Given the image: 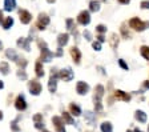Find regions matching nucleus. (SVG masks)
<instances>
[{"label":"nucleus","mask_w":149,"mask_h":132,"mask_svg":"<svg viewBox=\"0 0 149 132\" xmlns=\"http://www.w3.org/2000/svg\"><path fill=\"white\" fill-rule=\"evenodd\" d=\"M67 28H68L69 31H73L74 34H76V29H74V27H73V20H72V19L67 20Z\"/></svg>","instance_id":"obj_31"},{"label":"nucleus","mask_w":149,"mask_h":132,"mask_svg":"<svg viewBox=\"0 0 149 132\" xmlns=\"http://www.w3.org/2000/svg\"><path fill=\"white\" fill-rule=\"evenodd\" d=\"M1 20H3V12L0 11V23H1Z\"/></svg>","instance_id":"obj_44"},{"label":"nucleus","mask_w":149,"mask_h":132,"mask_svg":"<svg viewBox=\"0 0 149 132\" xmlns=\"http://www.w3.org/2000/svg\"><path fill=\"white\" fill-rule=\"evenodd\" d=\"M76 91H77L79 95H87L88 91H89V85L85 82H79L77 85H76Z\"/></svg>","instance_id":"obj_10"},{"label":"nucleus","mask_w":149,"mask_h":132,"mask_svg":"<svg viewBox=\"0 0 149 132\" xmlns=\"http://www.w3.org/2000/svg\"><path fill=\"white\" fill-rule=\"evenodd\" d=\"M0 119H3V113H1V111H0Z\"/></svg>","instance_id":"obj_48"},{"label":"nucleus","mask_w":149,"mask_h":132,"mask_svg":"<svg viewBox=\"0 0 149 132\" xmlns=\"http://www.w3.org/2000/svg\"><path fill=\"white\" fill-rule=\"evenodd\" d=\"M89 10L92 11V12H97V11L100 10L99 1H96V0H92V1L89 3Z\"/></svg>","instance_id":"obj_26"},{"label":"nucleus","mask_w":149,"mask_h":132,"mask_svg":"<svg viewBox=\"0 0 149 132\" xmlns=\"http://www.w3.org/2000/svg\"><path fill=\"white\" fill-rule=\"evenodd\" d=\"M134 132H143V131H140L139 128H136V129H134Z\"/></svg>","instance_id":"obj_47"},{"label":"nucleus","mask_w":149,"mask_h":132,"mask_svg":"<svg viewBox=\"0 0 149 132\" xmlns=\"http://www.w3.org/2000/svg\"><path fill=\"white\" fill-rule=\"evenodd\" d=\"M101 131L102 132H112L113 131V127H112V124L109 122H104L101 124Z\"/></svg>","instance_id":"obj_24"},{"label":"nucleus","mask_w":149,"mask_h":132,"mask_svg":"<svg viewBox=\"0 0 149 132\" xmlns=\"http://www.w3.org/2000/svg\"><path fill=\"white\" fill-rule=\"evenodd\" d=\"M111 45L113 48H116L118 45V38L116 34H112V36H111Z\"/></svg>","instance_id":"obj_29"},{"label":"nucleus","mask_w":149,"mask_h":132,"mask_svg":"<svg viewBox=\"0 0 149 132\" xmlns=\"http://www.w3.org/2000/svg\"><path fill=\"white\" fill-rule=\"evenodd\" d=\"M63 119L67 122V124H73V119L71 117V115L68 112H63Z\"/></svg>","instance_id":"obj_30"},{"label":"nucleus","mask_w":149,"mask_h":132,"mask_svg":"<svg viewBox=\"0 0 149 132\" xmlns=\"http://www.w3.org/2000/svg\"><path fill=\"white\" fill-rule=\"evenodd\" d=\"M56 79H57V73L53 72V69H52L49 82H48V89H49V92H52V94L56 92V88H57V82H56Z\"/></svg>","instance_id":"obj_8"},{"label":"nucleus","mask_w":149,"mask_h":132,"mask_svg":"<svg viewBox=\"0 0 149 132\" xmlns=\"http://www.w3.org/2000/svg\"><path fill=\"white\" fill-rule=\"evenodd\" d=\"M17 76L20 79H23V80H25V79H27V73H25L24 71H17Z\"/></svg>","instance_id":"obj_38"},{"label":"nucleus","mask_w":149,"mask_h":132,"mask_svg":"<svg viewBox=\"0 0 149 132\" xmlns=\"http://www.w3.org/2000/svg\"><path fill=\"white\" fill-rule=\"evenodd\" d=\"M129 27L130 28H133L134 31H144V29L149 28V22H143V20H140L139 17H133V19L129 20Z\"/></svg>","instance_id":"obj_2"},{"label":"nucleus","mask_w":149,"mask_h":132,"mask_svg":"<svg viewBox=\"0 0 149 132\" xmlns=\"http://www.w3.org/2000/svg\"><path fill=\"white\" fill-rule=\"evenodd\" d=\"M127 132H132V131H127Z\"/></svg>","instance_id":"obj_50"},{"label":"nucleus","mask_w":149,"mask_h":132,"mask_svg":"<svg viewBox=\"0 0 149 132\" xmlns=\"http://www.w3.org/2000/svg\"><path fill=\"white\" fill-rule=\"evenodd\" d=\"M36 75H37V78H43L44 76V68H43V64H41L40 61L36 63Z\"/></svg>","instance_id":"obj_23"},{"label":"nucleus","mask_w":149,"mask_h":132,"mask_svg":"<svg viewBox=\"0 0 149 132\" xmlns=\"http://www.w3.org/2000/svg\"><path fill=\"white\" fill-rule=\"evenodd\" d=\"M69 40V35L68 34H60L59 38H57V43H59V47H64L68 44Z\"/></svg>","instance_id":"obj_17"},{"label":"nucleus","mask_w":149,"mask_h":132,"mask_svg":"<svg viewBox=\"0 0 149 132\" xmlns=\"http://www.w3.org/2000/svg\"><path fill=\"white\" fill-rule=\"evenodd\" d=\"M29 41H31L29 38H20L17 40V45L25 51H29Z\"/></svg>","instance_id":"obj_14"},{"label":"nucleus","mask_w":149,"mask_h":132,"mask_svg":"<svg viewBox=\"0 0 149 132\" xmlns=\"http://www.w3.org/2000/svg\"><path fill=\"white\" fill-rule=\"evenodd\" d=\"M6 55L7 57H8L9 60H12V61H17V54H16V51L15 50H7L6 51Z\"/></svg>","instance_id":"obj_21"},{"label":"nucleus","mask_w":149,"mask_h":132,"mask_svg":"<svg viewBox=\"0 0 149 132\" xmlns=\"http://www.w3.org/2000/svg\"><path fill=\"white\" fill-rule=\"evenodd\" d=\"M57 78L64 80V82H71L73 79V72H72L71 68H65V69H61L59 73H57Z\"/></svg>","instance_id":"obj_5"},{"label":"nucleus","mask_w":149,"mask_h":132,"mask_svg":"<svg viewBox=\"0 0 149 132\" xmlns=\"http://www.w3.org/2000/svg\"><path fill=\"white\" fill-rule=\"evenodd\" d=\"M144 88H145V89H149V80L144 82Z\"/></svg>","instance_id":"obj_42"},{"label":"nucleus","mask_w":149,"mask_h":132,"mask_svg":"<svg viewBox=\"0 0 149 132\" xmlns=\"http://www.w3.org/2000/svg\"><path fill=\"white\" fill-rule=\"evenodd\" d=\"M15 107L17 108L19 111H24L25 108H27V103H25V99L23 95H19L17 99H16L15 101Z\"/></svg>","instance_id":"obj_11"},{"label":"nucleus","mask_w":149,"mask_h":132,"mask_svg":"<svg viewBox=\"0 0 149 132\" xmlns=\"http://www.w3.org/2000/svg\"><path fill=\"white\" fill-rule=\"evenodd\" d=\"M39 47H40V51H41V57L40 60L41 61H45V63H48V61H51L53 57V54L51 52L48 48H47V43L43 40H39Z\"/></svg>","instance_id":"obj_3"},{"label":"nucleus","mask_w":149,"mask_h":132,"mask_svg":"<svg viewBox=\"0 0 149 132\" xmlns=\"http://www.w3.org/2000/svg\"><path fill=\"white\" fill-rule=\"evenodd\" d=\"M77 23L81 25H88L91 23V15L88 11H81L77 16Z\"/></svg>","instance_id":"obj_6"},{"label":"nucleus","mask_w":149,"mask_h":132,"mask_svg":"<svg viewBox=\"0 0 149 132\" xmlns=\"http://www.w3.org/2000/svg\"><path fill=\"white\" fill-rule=\"evenodd\" d=\"M92 47H93V50L100 51V50H101V41H93Z\"/></svg>","instance_id":"obj_34"},{"label":"nucleus","mask_w":149,"mask_h":132,"mask_svg":"<svg viewBox=\"0 0 149 132\" xmlns=\"http://www.w3.org/2000/svg\"><path fill=\"white\" fill-rule=\"evenodd\" d=\"M118 1H120L121 4H129L130 0H118Z\"/></svg>","instance_id":"obj_43"},{"label":"nucleus","mask_w":149,"mask_h":132,"mask_svg":"<svg viewBox=\"0 0 149 132\" xmlns=\"http://www.w3.org/2000/svg\"><path fill=\"white\" fill-rule=\"evenodd\" d=\"M13 25V19L12 17H6V20L3 22V28L4 29H9Z\"/></svg>","instance_id":"obj_27"},{"label":"nucleus","mask_w":149,"mask_h":132,"mask_svg":"<svg viewBox=\"0 0 149 132\" xmlns=\"http://www.w3.org/2000/svg\"><path fill=\"white\" fill-rule=\"evenodd\" d=\"M47 1H48V3H55L56 0H47Z\"/></svg>","instance_id":"obj_46"},{"label":"nucleus","mask_w":149,"mask_h":132,"mask_svg":"<svg viewBox=\"0 0 149 132\" xmlns=\"http://www.w3.org/2000/svg\"><path fill=\"white\" fill-rule=\"evenodd\" d=\"M97 39H99V41H101V43H102V41H105V39H104V36H102V34H100L99 36H97Z\"/></svg>","instance_id":"obj_41"},{"label":"nucleus","mask_w":149,"mask_h":132,"mask_svg":"<svg viewBox=\"0 0 149 132\" xmlns=\"http://www.w3.org/2000/svg\"><path fill=\"white\" fill-rule=\"evenodd\" d=\"M102 95H104V87L102 85H97L95 88V98H93V100H95V110L97 112H101L102 111V104H101Z\"/></svg>","instance_id":"obj_1"},{"label":"nucleus","mask_w":149,"mask_h":132,"mask_svg":"<svg viewBox=\"0 0 149 132\" xmlns=\"http://www.w3.org/2000/svg\"><path fill=\"white\" fill-rule=\"evenodd\" d=\"M71 56L73 57V61L76 64H80V60H81V54H80V50L77 47H72L71 48Z\"/></svg>","instance_id":"obj_12"},{"label":"nucleus","mask_w":149,"mask_h":132,"mask_svg":"<svg viewBox=\"0 0 149 132\" xmlns=\"http://www.w3.org/2000/svg\"><path fill=\"white\" fill-rule=\"evenodd\" d=\"M4 87V84H3V82H1V80H0V89H1V88Z\"/></svg>","instance_id":"obj_45"},{"label":"nucleus","mask_w":149,"mask_h":132,"mask_svg":"<svg viewBox=\"0 0 149 132\" xmlns=\"http://www.w3.org/2000/svg\"><path fill=\"white\" fill-rule=\"evenodd\" d=\"M69 110H71V113L72 115H74V116H80L81 115V110H80V107H79L77 104L72 103L71 105H69Z\"/></svg>","instance_id":"obj_20"},{"label":"nucleus","mask_w":149,"mask_h":132,"mask_svg":"<svg viewBox=\"0 0 149 132\" xmlns=\"http://www.w3.org/2000/svg\"><path fill=\"white\" fill-rule=\"evenodd\" d=\"M84 36L87 38V40H92V35L89 31H84Z\"/></svg>","instance_id":"obj_40"},{"label":"nucleus","mask_w":149,"mask_h":132,"mask_svg":"<svg viewBox=\"0 0 149 132\" xmlns=\"http://www.w3.org/2000/svg\"><path fill=\"white\" fill-rule=\"evenodd\" d=\"M134 117H136V120H139L140 123H145L146 122V113L144 112V111H136Z\"/></svg>","instance_id":"obj_19"},{"label":"nucleus","mask_w":149,"mask_h":132,"mask_svg":"<svg viewBox=\"0 0 149 132\" xmlns=\"http://www.w3.org/2000/svg\"><path fill=\"white\" fill-rule=\"evenodd\" d=\"M19 16H20V22H22L23 24H28V23H31V20H32V15L25 10L19 11Z\"/></svg>","instance_id":"obj_9"},{"label":"nucleus","mask_w":149,"mask_h":132,"mask_svg":"<svg viewBox=\"0 0 149 132\" xmlns=\"http://www.w3.org/2000/svg\"><path fill=\"white\" fill-rule=\"evenodd\" d=\"M96 31L99 32V34H104V32H107V27L105 25H102V24H99L96 27Z\"/></svg>","instance_id":"obj_33"},{"label":"nucleus","mask_w":149,"mask_h":132,"mask_svg":"<svg viewBox=\"0 0 149 132\" xmlns=\"http://www.w3.org/2000/svg\"><path fill=\"white\" fill-rule=\"evenodd\" d=\"M140 52L143 55V57L145 60H149V47L148 45H143V47L140 48Z\"/></svg>","instance_id":"obj_25"},{"label":"nucleus","mask_w":149,"mask_h":132,"mask_svg":"<svg viewBox=\"0 0 149 132\" xmlns=\"http://www.w3.org/2000/svg\"><path fill=\"white\" fill-rule=\"evenodd\" d=\"M52 122H53V124H55V127H56V129H57V132H65V129H64V123H63L61 117L55 116V117L52 119Z\"/></svg>","instance_id":"obj_13"},{"label":"nucleus","mask_w":149,"mask_h":132,"mask_svg":"<svg viewBox=\"0 0 149 132\" xmlns=\"http://www.w3.org/2000/svg\"><path fill=\"white\" fill-rule=\"evenodd\" d=\"M121 32H123V36H124L125 39H129L130 38V34H129V31H127L125 25H123V27H121Z\"/></svg>","instance_id":"obj_32"},{"label":"nucleus","mask_w":149,"mask_h":132,"mask_svg":"<svg viewBox=\"0 0 149 132\" xmlns=\"http://www.w3.org/2000/svg\"><path fill=\"white\" fill-rule=\"evenodd\" d=\"M48 24H49V17H48V15L40 13V15H39V19H37V23H36V28L41 31V29H44Z\"/></svg>","instance_id":"obj_4"},{"label":"nucleus","mask_w":149,"mask_h":132,"mask_svg":"<svg viewBox=\"0 0 149 132\" xmlns=\"http://www.w3.org/2000/svg\"><path fill=\"white\" fill-rule=\"evenodd\" d=\"M33 120H35V127L37 129H43L44 128V123H43V115L40 113H36L33 116Z\"/></svg>","instance_id":"obj_16"},{"label":"nucleus","mask_w":149,"mask_h":132,"mask_svg":"<svg viewBox=\"0 0 149 132\" xmlns=\"http://www.w3.org/2000/svg\"><path fill=\"white\" fill-rule=\"evenodd\" d=\"M17 120H19V117L15 120V122L12 123V129H13V131H16V132H17V131H20V128H19V127H17Z\"/></svg>","instance_id":"obj_39"},{"label":"nucleus","mask_w":149,"mask_h":132,"mask_svg":"<svg viewBox=\"0 0 149 132\" xmlns=\"http://www.w3.org/2000/svg\"><path fill=\"white\" fill-rule=\"evenodd\" d=\"M140 7H141L143 10H149V0H144V1H141Z\"/></svg>","instance_id":"obj_35"},{"label":"nucleus","mask_w":149,"mask_h":132,"mask_svg":"<svg viewBox=\"0 0 149 132\" xmlns=\"http://www.w3.org/2000/svg\"><path fill=\"white\" fill-rule=\"evenodd\" d=\"M85 120L89 123L91 126H95L96 119H95V115H93V112H91V111H87V112H85Z\"/></svg>","instance_id":"obj_22"},{"label":"nucleus","mask_w":149,"mask_h":132,"mask_svg":"<svg viewBox=\"0 0 149 132\" xmlns=\"http://www.w3.org/2000/svg\"><path fill=\"white\" fill-rule=\"evenodd\" d=\"M28 87H29V91H31L32 95H35V96L40 95V92H41V84L37 82V80H32V82H29Z\"/></svg>","instance_id":"obj_7"},{"label":"nucleus","mask_w":149,"mask_h":132,"mask_svg":"<svg viewBox=\"0 0 149 132\" xmlns=\"http://www.w3.org/2000/svg\"><path fill=\"white\" fill-rule=\"evenodd\" d=\"M118 64H120V67H121V68H124V69H127V71H128V64L125 63V61H124V60H123V59H120V60H118Z\"/></svg>","instance_id":"obj_37"},{"label":"nucleus","mask_w":149,"mask_h":132,"mask_svg":"<svg viewBox=\"0 0 149 132\" xmlns=\"http://www.w3.org/2000/svg\"><path fill=\"white\" fill-rule=\"evenodd\" d=\"M1 48H3V43H1V41H0V50H1Z\"/></svg>","instance_id":"obj_49"},{"label":"nucleus","mask_w":149,"mask_h":132,"mask_svg":"<svg viewBox=\"0 0 149 132\" xmlns=\"http://www.w3.org/2000/svg\"><path fill=\"white\" fill-rule=\"evenodd\" d=\"M43 132H48V131H43Z\"/></svg>","instance_id":"obj_51"},{"label":"nucleus","mask_w":149,"mask_h":132,"mask_svg":"<svg viewBox=\"0 0 149 132\" xmlns=\"http://www.w3.org/2000/svg\"><path fill=\"white\" fill-rule=\"evenodd\" d=\"M115 98L117 99V100H123V101H129L130 100V95L125 94V92L120 91V89H117V91H115Z\"/></svg>","instance_id":"obj_15"},{"label":"nucleus","mask_w":149,"mask_h":132,"mask_svg":"<svg viewBox=\"0 0 149 132\" xmlns=\"http://www.w3.org/2000/svg\"><path fill=\"white\" fill-rule=\"evenodd\" d=\"M0 72L3 73V75H8V72H9V66H8V63H6V61L0 63Z\"/></svg>","instance_id":"obj_28"},{"label":"nucleus","mask_w":149,"mask_h":132,"mask_svg":"<svg viewBox=\"0 0 149 132\" xmlns=\"http://www.w3.org/2000/svg\"><path fill=\"white\" fill-rule=\"evenodd\" d=\"M17 64H19V67L25 68V66H27V60L25 59H17Z\"/></svg>","instance_id":"obj_36"},{"label":"nucleus","mask_w":149,"mask_h":132,"mask_svg":"<svg viewBox=\"0 0 149 132\" xmlns=\"http://www.w3.org/2000/svg\"><path fill=\"white\" fill-rule=\"evenodd\" d=\"M16 8V0H4V10L11 12Z\"/></svg>","instance_id":"obj_18"},{"label":"nucleus","mask_w":149,"mask_h":132,"mask_svg":"<svg viewBox=\"0 0 149 132\" xmlns=\"http://www.w3.org/2000/svg\"><path fill=\"white\" fill-rule=\"evenodd\" d=\"M148 132H149V127H148Z\"/></svg>","instance_id":"obj_52"}]
</instances>
